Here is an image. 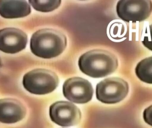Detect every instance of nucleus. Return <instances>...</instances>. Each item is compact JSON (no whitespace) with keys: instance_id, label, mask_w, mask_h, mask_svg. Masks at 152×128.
Returning a JSON list of instances; mask_svg holds the SVG:
<instances>
[{"instance_id":"obj_1","label":"nucleus","mask_w":152,"mask_h":128,"mask_svg":"<svg viewBox=\"0 0 152 128\" xmlns=\"http://www.w3.org/2000/svg\"><path fill=\"white\" fill-rule=\"evenodd\" d=\"M30 49L33 54L44 59L59 56L67 46V38L62 32L52 29H42L32 35Z\"/></svg>"},{"instance_id":"obj_2","label":"nucleus","mask_w":152,"mask_h":128,"mask_svg":"<svg viewBox=\"0 0 152 128\" xmlns=\"http://www.w3.org/2000/svg\"><path fill=\"white\" fill-rule=\"evenodd\" d=\"M80 69L93 78L106 77L115 71L118 66V59L108 51L94 50L82 54L79 59Z\"/></svg>"},{"instance_id":"obj_3","label":"nucleus","mask_w":152,"mask_h":128,"mask_svg":"<svg viewBox=\"0 0 152 128\" xmlns=\"http://www.w3.org/2000/svg\"><path fill=\"white\" fill-rule=\"evenodd\" d=\"M59 84L58 77L52 71L38 69L29 71L24 75L23 85L31 94L44 95L53 92Z\"/></svg>"},{"instance_id":"obj_4","label":"nucleus","mask_w":152,"mask_h":128,"mask_svg":"<svg viewBox=\"0 0 152 128\" xmlns=\"http://www.w3.org/2000/svg\"><path fill=\"white\" fill-rule=\"evenodd\" d=\"M116 11L123 21L141 22L148 19L152 12L151 0H120L117 3Z\"/></svg>"},{"instance_id":"obj_5","label":"nucleus","mask_w":152,"mask_h":128,"mask_svg":"<svg viewBox=\"0 0 152 128\" xmlns=\"http://www.w3.org/2000/svg\"><path fill=\"white\" fill-rule=\"evenodd\" d=\"M129 90L128 84L123 79L107 78L96 85V98L104 103H117L126 98Z\"/></svg>"},{"instance_id":"obj_6","label":"nucleus","mask_w":152,"mask_h":128,"mask_svg":"<svg viewBox=\"0 0 152 128\" xmlns=\"http://www.w3.org/2000/svg\"><path fill=\"white\" fill-rule=\"evenodd\" d=\"M63 93L65 97L69 101L77 104H85L91 101L94 90L88 80L80 77H74L65 81Z\"/></svg>"},{"instance_id":"obj_7","label":"nucleus","mask_w":152,"mask_h":128,"mask_svg":"<svg viewBox=\"0 0 152 128\" xmlns=\"http://www.w3.org/2000/svg\"><path fill=\"white\" fill-rule=\"evenodd\" d=\"M51 119L59 126L71 127L80 121L81 113L74 104L66 101H59L53 104L50 108Z\"/></svg>"},{"instance_id":"obj_8","label":"nucleus","mask_w":152,"mask_h":128,"mask_svg":"<svg viewBox=\"0 0 152 128\" xmlns=\"http://www.w3.org/2000/svg\"><path fill=\"white\" fill-rule=\"evenodd\" d=\"M26 34L20 29L7 28L0 30V50L7 53H17L26 48Z\"/></svg>"},{"instance_id":"obj_9","label":"nucleus","mask_w":152,"mask_h":128,"mask_svg":"<svg viewBox=\"0 0 152 128\" xmlns=\"http://www.w3.org/2000/svg\"><path fill=\"white\" fill-rule=\"evenodd\" d=\"M26 113V108L18 100L12 98L0 99V122L14 124L22 120Z\"/></svg>"},{"instance_id":"obj_10","label":"nucleus","mask_w":152,"mask_h":128,"mask_svg":"<svg viewBox=\"0 0 152 128\" xmlns=\"http://www.w3.org/2000/svg\"><path fill=\"white\" fill-rule=\"evenodd\" d=\"M31 12L30 5L26 1H0V15L5 18H23Z\"/></svg>"},{"instance_id":"obj_11","label":"nucleus","mask_w":152,"mask_h":128,"mask_svg":"<svg viewBox=\"0 0 152 128\" xmlns=\"http://www.w3.org/2000/svg\"><path fill=\"white\" fill-rule=\"evenodd\" d=\"M135 72L141 81L152 84V56L141 61L137 65Z\"/></svg>"},{"instance_id":"obj_12","label":"nucleus","mask_w":152,"mask_h":128,"mask_svg":"<svg viewBox=\"0 0 152 128\" xmlns=\"http://www.w3.org/2000/svg\"><path fill=\"white\" fill-rule=\"evenodd\" d=\"M29 3L38 11L47 12L58 9L61 4L60 0H29Z\"/></svg>"},{"instance_id":"obj_13","label":"nucleus","mask_w":152,"mask_h":128,"mask_svg":"<svg viewBox=\"0 0 152 128\" xmlns=\"http://www.w3.org/2000/svg\"><path fill=\"white\" fill-rule=\"evenodd\" d=\"M127 32L126 26L122 22L116 21L112 23L109 27V32L110 36L115 40L123 39Z\"/></svg>"},{"instance_id":"obj_14","label":"nucleus","mask_w":152,"mask_h":128,"mask_svg":"<svg viewBox=\"0 0 152 128\" xmlns=\"http://www.w3.org/2000/svg\"><path fill=\"white\" fill-rule=\"evenodd\" d=\"M143 36L142 44L145 47L152 51V24L146 27Z\"/></svg>"},{"instance_id":"obj_15","label":"nucleus","mask_w":152,"mask_h":128,"mask_svg":"<svg viewBox=\"0 0 152 128\" xmlns=\"http://www.w3.org/2000/svg\"><path fill=\"white\" fill-rule=\"evenodd\" d=\"M143 118L145 122L152 127V105L145 109L143 113Z\"/></svg>"}]
</instances>
